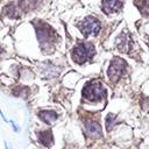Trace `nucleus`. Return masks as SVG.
Masks as SVG:
<instances>
[{
	"instance_id": "1",
	"label": "nucleus",
	"mask_w": 149,
	"mask_h": 149,
	"mask_svg": "<svg viewBox=\"0 0 149 149\" xmlns=\"http://www.w3.org/2000/svg\"><path fill=\"white\" fill-rule=\"evenodd\" d=\"M93 54H94V49H93L92 44H90V43H80L73 49L72 58H73V61L76 63L83 64L87 59H90Z\"/></svg>"
},
{
	"instance_id": "2",
	"label": "nucleus",
	"mask_w": 149,
	"mask_h": 149,
	"mask_svg": "<svg viewBox=\"0 0 149 149\" xmlns=\"http://www.w3.org/2000/svg\"><path fill=\"white\" fill-rule=\"evenodd\" d=\"M83 95L90 101H98L105 97V90L99 81H93L84 87Z\"/></svg>"
},
{
	"instance_id": "3",
	"label": "nucleus",
	"mask_w": 149,
	"mask_h": 149,
	"mask_svg": "<svg viewBox=\"0 0 149 149\" xmlns=\"http://www.w3.org/2000/svg\"><path fill=\"white\" fill-rule=\"evenodd\" d=\"M126 62L121 58H114L111 64H109V68H108V71H107V74L109 77V79L115 83L119 80V78L123 74V72L126 71Z\"/></svg>"
},
{
	"instance_id": "4",
	"label": "nucleus",
	"mask_w": 149,
	"mask_h": 149,
	"mask_svg": "<svg viewBox=\"0 0 149 149\" xmlns=\"http://www.w3.org/2000/svg\"><path fill=\"white\" fill-rule=\"evenodd\" d=\"M79 28H80V31L85 36L97 35L99 33V30H100V23L95 17L88 16V17H86L84 21H81L79 23Z\"/></svg>"
},
{
	"instance_id": "5",
	"label": "nucleus",
	"mask_w": 149,
	"mask_h": 149,
	"mask_svg": "<svg viewBox=\"0 0 149 149\" xmlns=\"http://www.w3.org/2000/svg\"><path fill=\"white\" fill-rule=\"evenodd\" d=\"M35 27H36V33H37V36H38L41 44L42 45L50 44L52 42V40L55 38V37H52L54 31L51 30V28L49 26L42 23V22H36Z\"/></svg>"
},
{
	"instance_id": "6",
	"label": "nucleus",
	"mask_w": 149,
	"mask_h": 149,
	"mask_svg": "<svg viewBox=\"0 0 149 149\" xmlns=\"http://www.w3.org/2000/svg\"><path fill=\"white\" fill-rule=\"evenodd\" d=\"M121 6H122L121 1H104L102 2V9L107 14H111V13L119 10Z\"/></svg>"
},
{
	"instance_id": "7",
	"label": "nucleus",
	"mask_w": 149,
	"mask_h": 149,
	"mask_svg": "<svg viewBox=\"0 0 149 149\" xmlns=\"http://www.w3.org/2000/svg\"><path fill=\"white\" fill-rule=\"evenodd\" d=\"M86 129H87L88 135L92 136V137H97V136L101 135V128H100L99 123H97L94 121L86 122Z\"/></svg>"
},
{
	"instance_id": "8",
	"label": "nucleus",
	"mask_w": 149,
	"mask_h": 149,
	"mask_svg": "<svg viewBox=\"0 0 149 149\" xmlns=\"http://www.w3.org/2000/svg\"><path fill=\"white\" fill-rule=\"evenodd\" d=\"M38 115H40V118H41L44 122H47V123H51V122H54V121L57 119V114H56L55 112H52V111H43V112H41Z\"/></svg>"
},
{
	"instance_id": "9",
	"label": "nucleus",
	"mask_w": 149,
	"mask_h": 149,
	"mask_svg": "<svg viewBox=\"0 0 149 149\" xmlns=\"http://www.w3.org/2000/svg\"><path fill=\"white\" fill-rule=\"evenodd\" d=\"M38 139L45 147H49L52 143V134L50 130H44L42 133H38Z\"/></svg>"
},
{
	"instance_id": "10",
	"label": "nucleus",
	"mask_w": 149,
	"mask_h": 149,
	"mask_svg": "<svg viewBox=\"0 0 149 149\" xmlns=\"http://www.w3.org/2000/svg\"><path fill=\"white\" fill-rule=\"evenodd\" d=\"M127 45H128V38L125 37V34H122L118 40V48L122 51H128Z\"/></svg>"
},
{
	"instance_id": "11",
	"label": "nucleus",
	"mask_w": 149,
	"mask_h": 149,
	"mask_svg": "<svg viewBox=\"0 0 149 149\" xmlns=\"http://www.w3.org/2000/svg\"><path fill=\"white\" fill-rule=\"evenodd\" d=\"M6 14L10 17H16L19 16V13H17V7L15 3H10L9 6L6 7Z\"/></svg>"
},
{
	"instance_id": "12",
	"label": "nucleus",
	"mask_w": 149,
	"mask_h": 149,
	"mask_svg": "<svg viewBox=\"0 0 149 149\" xmlns=\"http://www.w3.org/2000/svg\"><path fill=\"white\" fill-rule=\"evenodd\" d=\"M142 13L149 14V1H140V2H134Z\"/></svg>"
},
{
	"instance_id": "13",
	"label": "nucleus",
	"mask_w": 149,
	"mask_h": 149,
	"mask_svg": "<svg viewBox=\"0 0 149 149\" xmlns=\"http://www.w3.org/2000/svg\"><path fill=\"white\" fill-rule=\"evenodd\" d=\"M114 123H115V116L113 114H108L107 118H106V127H107V129L109 130L113 127Z\"/></svg>"
}]
</instances>
